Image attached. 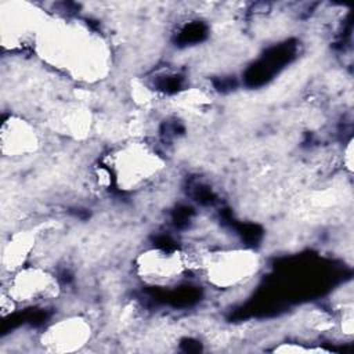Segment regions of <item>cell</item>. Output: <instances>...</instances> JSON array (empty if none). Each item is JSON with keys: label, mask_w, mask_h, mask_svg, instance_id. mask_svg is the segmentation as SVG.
Masks as SVG:
<instances>
[{"label": "cell", "mask_w": 354, "mask_h": 354, "mask_svg": "<svg viewBox=\"0 0 354 354\" xmlns=\"http://www.w3.org/2000/svg\"><path fill=\"white\" fill-rule=\"evenodd\" d=\"M201 267L209 282L220 288H231L250 279L260 267V259L246 249L209 252L201 259Z\"/></svg>", "instance_id": "6da1fadb"}, {"label": "cell", "mask_w": 354, "mask_h": 354, "mask_svg": "<svg viewBox=\"0 0 354 354\" xmlns=\"http://www.w3.org/2000/svg\"><path fill=\"white\" fill-rule=\"evenodd\" d=\"M7 296L12 301H36L51 299L58 292L54 277L37 267L19 268L8 279Z\"/></svg>", "instance_id": "7a4b0ae2"}, {"label": "cell", "mask_w": 354, "mask_h": 354, "mask_svg": "<svg viewBox=\"0 0 354 354\" xmlns=\"http://www.w3.org/2000/svg\"><path fill=\"white\" fill-rule=\"evenodd\" d=\"M91 326L82 317H68L50 325L41 335L47 351L69 353L80 350L90 340Z\"/></svg>", "instance_id": "3957f363"}, {"label": "cell", "mask_w": 354, "mask_h": 354, "mask_svg": "<svg viewBox=\"0 0 354 354\" xmlns=\"http://www.w3.org/2000/svg\"><path fill=\"white\" fill-rule=\"evenodd\" d=\"M189 267L185 254L177 252L148 250L138 257L137 271L142 279L156 285H165L178 278L184 268Z\"/></svg>", "instance_id": "277c9868"}, {"label": "cell", "mask_w": 354, "mask_h": 354, "mask_svg": "<svg viewBox=\"0 0 354 354\" xmlns=\"http://www.w3.org/2000/svg\"><path fill=\"white\" fill-rule=\"evenodd\" d=\"M159 165L160 160L156 155L151 153L142 147H136L127 149L122 156H119L116 166L119 176H123V183L131 185L149 178L153 173H156Z\"/></svg>", "instance_id": "5b68a950"}, {"label": "cell", "mask_w": 354, "mask_h": 354, "mask_svg": "<svg viewBox=\"0 0 354 354\" xmlns=\"http://www.w3.org/2000/svg\"><path fill=\"white\" fill-rule=\"evenodd\" d=\"M37 145V138L33 127L19 119H10L3 126V151L10 156L22 155L33 151Z\"/></svg>", "instance_id": "8992f818"}, {"label": "cell", "mask_w": 354, "mask_h": 354, "mask_svg": "<svg viewBox=\"0 0 354 354\" xmlns=\"http://www.w3.org/2000/svg\"><path fill=\"white\" fill-rule=\"evenodd\" d=\"M33 241L29 234H18L10 239V243L4 248L3 260L4 266L10 271H17L24 264L26 254L32 246Z\"/></svg>", "instance_id": "52a82bcc"}]
</instances>
